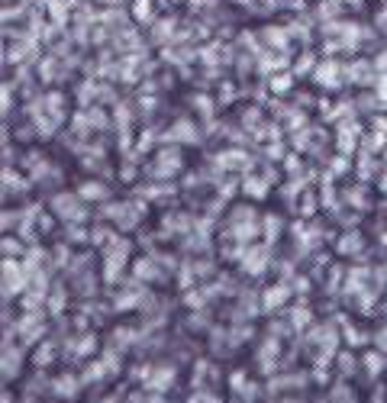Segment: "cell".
<instances>
[{
    "instance_id": "26",
    "label": "cell",
    "mask_w": 387,
    "mask_h": 403,
    "mask_svg": "<svg viewBox=\"0 0 387 403\" xmlns=\"http://www.w3.org/2000/svg\"><path fill=\"white\" fill-rule=\"evenodd\" d=\"M284 171L287 175H294V171H303V161H300V155H284Z\"/></svg>"
},
{
    "instance_id": "27",
    "label": "cell",
    "mask_w": 387,
    "mask_h": 403,
    "mask_svg": "<svg viewBox=\"0 0 387 403\" xmlns=\"http://www.w3.org/2000/svg\"><path fill=\"white\" fill-rule=\"evenodd\" d=\"M371 61H374V71H378V75H387V49H381Z\"/></svg>"
},
{
    "instance_id": "28",
    "label": "cell",
    "mask_w": 387,
    "mask_h": 403,
    "mask_svg": "<svg viewBox=\"0 0 387 403\" xmlns=\"http://www.w3.org/2000/svg\"><path fill=\"white\" fill-rule=\"evenodd\" d=\"M333 3H339V7H349V10H362L365 7V0H333Z\"/></svg>"
},
{
    "instance_id": "23",
    "label": "cell",
    "mask_w": 387,
    "mask_h": 403,
    "mask_svg": "<svg viewBox=\"0 0 387 403\" xmlns=\"http://www.w3.org/2000/svg\"><path fill=\"white\" fill-rule=\"evenodd\" d=\"M233 97H236V85H233V81H223V87H219V97H217V103H219V107H223V103H229V101H233Z\"/></svg>"
},
{
    "instance_id": "13",
    "label": "cell",
    "mask_w": 387,
    "mask_h": 403,
    "mask_svg": "<svg viewBox=\"0 0 387 403\" xmlns=\"http://www.w3.org/2000/svg\"><path fill=\"white\" fill-rule=\"evenodd\" d=\"M316 65H320V59H316L313 52H300L291 71H294V78H303V75H310V78H313V71H316Z\"/></svg>"
},
{
    "instance_id": "30",
    "label": "cell",
    "mask_w": 387,
    "mask_h": 403,
    "mask_svg": "<svg viewBox=\"0 0 387 403\" xmlns=\"http://www.w3.org/2000/svg\"><path fill=\"white\" fill-rule=\"evenodd\" d=\"M374 29L387 33V10H381V13H378V20H374Z\"/></svg>"
},
{
    "instance_id": "11",
    "label": "cell",
    "mask_w": 387,
    "mask_h": 403,
    "mask_svg": "<svg viewBox=\"0 0 387 403\" xmlns=\"http://www.w3.org/2000/svg\"><path fill=\"white\" fill-rule=\"evenodd\" d=\"M217 168L223 171H236V168H249V155H245L242 149H226V152H219L217 159Z\"/></svg>"
},
{
    "instance_id": "21",
    "label": "cell",
    "mask_w": 387,
    "mask_h": 403,
    "mask_svg": "<svg viewBox=\"0 0 387 403\" xmlns=\"http://www.w3.org/2000/svg\"><path fill=\"white\" fill-rule=\"evenodd\" d=\"M287 33H291V39H300L303 45H310V26L307 23H287Z\"/></svg>"
},
{
    "instance_id": "7",
    "label": "cell",
    "mask_w": 387,
    "mask_h": 403,
    "mask_svg": "<svg viewBox=\"0 0 387 403\" xmlns=\"http://www.w3.org/2000/svg\"><path fill=\"white\" fill-rule=\"evenodd\" d=\"M52 210L59 213L61 219H68V223H81V219L87 217V210L81 207V200H78L75 193H59V197L52 200Z\"/></svg>"
},
{
    "instance_id": "29",
    "label": "cell",
    "mask_w": 387,
    "mask_h": 403,
    "mask_svg": "<svg viewBox=\"0 0 387 403\" xmlns=\"http://www.w3.org/2000/svg\"><path fill=\"white\" fill-rule=\"evenodd\" d=\"M187 3H191V10H210L217 0H187Z\"/></svg>"
},
{
    "instance_id": "15",
    "label": "cell",
    "mask_w": 387,
    "mask_h": 403,
    "mask_svg": "<svg viewBox=\"0 0 387 403\" xmlns=\"http://www.w3.org/2000/svg\"><path fill=\"white\" fill-rule=\"evenodd\" d=\"M3 281H7V294H10V287H13V294H20V287H23V268H20L17 261H3Z\"/></svg>"
},
{
    "instance_id": "5",
    "label": "cell",
    "mask_w": 387,
    "mask_h": 403,
    "mask_svg": "<svg viewBox=\"0 0 387 403\" xmlns=\"http://www.w3.org/2000/svg\"><path fill=\"white\" fill-rule=\"evenodd\" d=\"M374 81H378V71H374V61L371 59H352L345 65V85L374 87Z\"/></svg>"
},
{
    "instance_id": "19",
    "label": "cell",
    "mask_w": 387,
    "mask_h": 403,
    "mask_svg": "<svg viewBox=\"0 0 387 403\" xmlns=\"http://www.w3.org/2000/svg\"><path fill=\"white\" fill-rule=\"evenodd\" d=\"M78 197H87V200H107L110 191H107V184H101V181H85Z\"/></svg>"
},
{
    "instance_id": "31",
    "label": "cell",
    "mask_w": 387,
    "mask_h": 403,
    "mask_svg": "<svg viewBox=\"0 0 387 403\" xmlns=\"http://www.w3.org/2000/svg\"><path fill=\"white\" fill-rule=\"evenodd\" d=\"M381 191H387V175H384V181H381Z\"/></svg>"
},
{
    "instance_id": "20",
    "label": "cell",
    "mask_w": 387,
    "mask_h": 403,
    "mask_svg": "<svg viewBox=\"0 0 387 403\" xmlns=\"http://www.w3.org/2000/svg\"><path fill=\"white\" fill-rule=\"evenodd\" d=\"M155 10H152V0H133V20L136 23H152Z\"/></svg>"
},
{
    "instance_id": "25",
    "label": "cell",
    "mask_w": 387,
    "mask_h": 403,
    "mask_svg": "<svg viewBox=\"0 0 387 403\" xmlns=\"http://www.w3.org/2000/svg\"><path fill=\"white\" fill-rule=\"evenodd\" d=\"M349 168H352V161L345 159V155H336L333 165H329V175H342V171H349Z\"/></svg>"
},
{
    "instance_id": "12",
    "label": "cell",
    "mask_w": 387,
    "mask_h": 403,
    "mask_svg": "<svg viewBox=\"0 0 387 403\" xmlns=\"http://www.w3.org/2000/svg\"><path fill=\"white\" fill-rule=\"evenodd\" d=\"M191 107L197 110V117L200 119H213V113L219 110V103H217V97H210V94H191Z\"/></svg>"
},
{
    "instance_id": "2",
    "label": "cell",
    "mask_w": 387,
    "mask_h": 403,
    "mask_svg": "<svg viewBox=\"0 0 387 403\" xmlns=\"http://www.w3.org/2000/svg\"><path fill=\"white\" fill-rule=\"evenodd\" d=\"M362 139H365V129L358 119H352V123H339L336 126V149L339 155H345V159H352L355 152L362 149Z\"/></svg>"
},
{
    "instance_id": "24",
    "label": "cell",
    "mask_w": 387,
    "mask_h": 403,
    "mask_svg": "<svg viewBox=\"0 0 387 403\" xmlns=\"http://www.w3.org/2000/svg\"><path fill=\"white\" fill-rule=\"evenodd\" d=\"M284 297H287V287H271L268 294H265V303H268V307H278Z\"/></svg>"
},
{
    "instance_id": "10",
    "label": "cell",
    "mask_w": 387,
    "mask_h": 403,
    "mask_svg": "<svg viewBox=\"0 0 387 403\" xmlns=\"http://www.w3.org/2000/svg\"><path fill=\"white\" fill-rule=\"evenodd\" d=\"M161 59L168 61V65L184 68V65H191V61L200 59V49H181V45H168V49H161Z\"/></svg>"
},
{
    "instance_id": "22",
    "label": "cell",
    "mask_w": 387,
    "mask_h": 403,
    "mask_svg": "<svg viewBox=\"0 0 387 403\" xmlns=\"http://www.w3.org/2000/svg\"><path fill=\"white\" fill-rule=\"evenodd\" d=\"M358 249H362V235H358V233L342 235V242H339V252L349 255V252H358Z\"/></svg>"
},
{
    "instance_id": "3",
    "label": "cell",
    "mask_w": 387,
    "mask_h": 403,
    "mask_svg": "<svg viewBox=\"0 0 387 403\" xmlns=\"http://www.w3.org/2000/svg\"><path fill=\"white\" fill-rule=\"evenodd\" d=\"M181 168H184V159H181V149H177V145H165V149H159L155 152V161L149 165V171L155 177H175Z\"/></svg>"
},
{
    "instance_id": "17",
    "label": "cell",
    "mask_w": 387,
    "mask_h": 403,
    "mask_svg": "<svg viewBox=\"0 0 387 403\" xmlns=\"http://www.w3.org/2000/svg\"><path fill=\"white\" fill-rule=\"evenodd\" d=\"M265 261H268V255L261 252V249H252V252H245L242 268L249 271V274H261V271H265Z\"/></svg>"
},
{
    "instance_id": "14",
    "label": "cell",
    "mask_w": 387,
    "mask_h": 403,
    "mask_svg": "<svg viewBox=\"0 0 387 403\" xmlns=\"http://www.w3.org/2000/svg\"><path fill=\"white\" fill-rule=\"evenodd\" d=\"M45 7H49V23L61 29V26L68 23V7H71V3H68V0H45Z\"/></svg>"
},
{
    "instance_id": "18",
    "label": "cell",
    "mask_w": 387,
    "mask_h": 403,
    "mask_svg": "<svg viewBox=\"0 0 387 403\" xmlns=\"http://www.w3.org/2000/svg\"><path fill=\"white\" fill-rule=\"evenodd\" d=\"M355 171H358V177H362V181H371V177L378 175V161H374V155H368V152H358V165H355Z\"/></svg>"
},
{
    "instance_id": "9",
    "label": "cell",
    "mask_w": 387,
    "mask_h": 403,
    "mask_svg": "<svg viewBox=\"0 0 387 403\" xmlns=\"http://www.w3.org/2000/svg\"><path fill=\"white\" fill-rule=\"evenodd\" d=\"M294 85H297L294 71H278V75H271L268 81H265V87H268V94H271V97H278V101H284V97H291V94H294Z\"/></svg>"
},
{
    "instance_id": "1",
    "label": "cell",
    "mask_w": 387,
    "mask_h": 403,
    "mask_svg": "<svg viewBox=\"0 0 387 403\" xmlns=\"http://www.w3.org/2000/svg\"><path fill=\"white\" fill-rule=\"evenodd\" d=\"M313 85L320 87V91H339V87H345V65L339 59H333V55L320 59V65L313 71Z\"/></svg>"
},
{
    "instance_id": "8",
    "label": "cell",
    "mask_w": 387,
    "mask_h": 403,
    "mask_svg": "<svg viewBox=\"0 0 387 403\" xmlns=\"http://www.w3.org/2000/svg\"><path fill=\"white\" fill-rule=\"evenodd\" d=\"M177 29H181V26H177L175 17H161V20H155V23H152V36H149L152 45H161V49H168V45L175 43Z\"/></svg>"
},
{
    "instance_id": "32",
    "label": "cell",
    "mask_w": 387,
    "mask_h": 403,
    "mask_svg": "<svg viewBox=\"0 0 387 403\" xmlns=\"http://www.w3.org/2000/svg\"><path fill=\"white\" fill-rule=\"evenodd\" d=\"M384 161H387V152H384Z\"/></svg>"
},
{
    "instance_id": "16",
    "label": "cell",
    "mask_w": 387,
    "mask_h": 403,
    "mask_svg": "<svg viewBox=\"0 0 387 403\" xmlns=\"http://www.w3.org/2000/svg\"><path fill=\"white\" fill-rule=\"evenodd\" d=\"M268 184H271V181L265 175H261V177L258 175H249L242 181V191L249 193V197H265V193H268Z\"/></svg>"
},
{
    "instance_id": "6",
    "label": "cell",
    "mask_w": 387,
    "mask_h": 403,
    "mask_svg": "<svg viewBox=\"0 0 387 403\" xmlns=\"http://www.w3.org/2000/svg\"><path fill=\"white\" fill-rule=\"evenodd\" d=\"M258 39L268 52H291V33H287V26H278V23L261 26Z\"/></svg>"
},
{
    "instance_id": "4",
    "label": "cell",
    "mask_w": 387,
    "mask_h": 403,
    "mask_svg": "<svg viewBox=\"0 0 387 403\" xmlns=\"http://www.w3.org/2000/svg\"><path fill=\"white\" fill-rule=\"evenodd\" d=\"M168 145H194V142H200V126L194 123V119H187V117H181V119H175L168 126V133L161 135Z\"/></svg>"
}]
</instances>
